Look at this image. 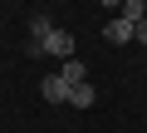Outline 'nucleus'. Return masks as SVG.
I'll use <instances>...</instances> for the list:
<instances>
[{"label": "nucleus", "instance_id": "obj_1", "mask_svg": "<svg viewBox=\"0 0 147 133\" xmlns=\"http://www.w3.org/2000/svg\"><path fill=\"white\" fill-rule=\"evenodd\" d=\"M44 54H59V59H74V35H69V30H54V35L44 40Z\"/></svg>", "mask_w": 147, "mask_h": 133}, {"label": "nucleus", "instance_id": "obj_2", "mask_svg": "<svg viewBox=\"0 0 147 133\" xmlns=\"http://www.w3.org/2000/svg\"><path fill=\"white\" fill-rule=\"evenodd\" d=\"M59 79H64L69 89H79V84H88V69H84V59H64V69H59Z\"/></svg>", "mask_w": 147, "mask_h": 133}, {"label": "nucleus", "instance_id": "obj_3", "mask_svg": "<svg viewBox=\"0 0 147 133\" xmlns=\"http://www.w3.org/2000/svg\"><path fill=\"white\" fill-rule=\"evenodd\" d=\"M132 30H137V25H132V20H123V15H113V20H108V40H113V44H127V40H132Z\"/></svg>", "mask_w": 147, "mask_h": 133}, {"label": "nucleus", "instance_id": "obj_4", "mask_svg": "<svg viewBox=\"0 0 147 133\" xmlns=\"http://www.w3.org/2000/svg\"><path fill=\"white\" fill-rule=\"evenodd\" d=\"M39 94H44V99H49V104H69V84H64V79H59V74H49V79H44V89H39Z\"/></svg>", "mask_w": 147, "mask_h": 133}, {"label": "nucleus", "instance_id": "obj_5", "mask_svg": "<svg viewBox=\"0 0 147 133\" xmlns=\"http://www.w3.org/2000/svg\"><path fill=\"white\" fill-rule=\"evenodd\" d=\"M93 99H98V94H93V84H79V89H69V104H74V108H88Z\"/></svg>", "mask_w": 147, "mask_h": 133}, {"label": "nucleus", "instance_id": "obj_6", "mask_svg": "<svg viewBox=\"0 0 147 133\" xmlns=\"http://www.w3.org/2000/svg\"><path fill=\"white\" fill-rule=\"evenodd\" d=\"M123 20L142 25V20H147V5H142V0H127V5H123Z\"/></svg>", "mask_w": 147, "mask_h": 133}, {"label": "nucleus", "instance_id": "obj_7", "mask_svg": "<svg viewBox=\"0 0 147 133\" xmlns=\"http://www.w3.org/2000/svg\"><path fill=\"white\" fill-rule=\"evenodd\" d=\"M132 40H137V44H147V20H142V25L132 30Z\"/></svg>", "mask_w": 147, "mask_h": 133}]
</instances>
